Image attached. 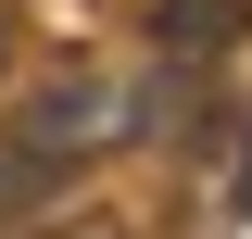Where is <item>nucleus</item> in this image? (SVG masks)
<instances>
[{
	"instance_id": "1",
	"label": "nucleus",
	"mask_w": 252,
	"mask_h": 239,
	"mask_svg": "<svg viewBox=\"0 0 252 239\" xmlns=\"http://www.w3.org/2000/svg\"><path fill=\"white\" fill-rule=\"evenodd\" d=\"M252 26V0H164V51H227Z\"/></svg>"
}]
</instances>
